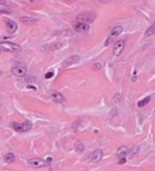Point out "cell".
<instances>
[{"label": "cell", "instance_id": "cell-4", "mask_svg": "<svg viewBox=\"0 0 155 171\" xmlns=\"http://www.w3.org/2000/svg\"><path fill=\"white\" fill-rule=\"evenodd\" d=\"M8 51V52H19L21 47L17 44L11 43V42H1L0 43V51Z\"/></svg>", "mask_w": 155, "mask_h": 171}, {"label": "cell", "instance_id": "cell-17", "mask_svg": "<svg viewBox=\"0 0 155 171\" xmlns=\"http://www.w3.org/2000/svg\"><path fill=\"white\" fill-rule=\"evenodd\" d=\"M14 161H15V155H14L13 153H8V154L4 155V161H5V163L12 164Z\"/></svg>", "mask_w": 155, "mask_h": 171}, {"label": "cell", "instance_id": "cell-24", "mask_svg": "<svg viewBox=\"0 0 155 171\" xmlns=\"http://www.w3.org/2000/svg\"><path fill=\"white\" fill-rule=\"evenodd\" d=\"M0 12H4V13H7L8 11H0Z\"/></svg>", "mask_w": 155, "mask_h": 171}, {"label": "cell", "instance_id": "cell-18", "mask_svg": "<svg viewBox=\"0 0 155 171\" xmlns=\"http://www.w3.org/2000/svg\"><path fill=\"white\" fill-rule=\"evenodd\" d=\"M150 100H151V97H150V96H148V97H145V98H143L142 100L138 101V103H137V105H138V107H143V106H145V105H147V104L149 103V102H150Z\"/></svg>", "mask_w": 155, "mask_h": 171}, {"label": "cell", "instance_id": "cell-14", "mask_svg": "<svg viewBox=\"0 0 155 171\" xmlns=\"http://www.w3.org/2000/svg\"><path fill=\"white\" fill-rule=\"evenodd\" d=\"M129 150L130 148H128V147H120V148L117 150V155L118 156H120V157H126L128 156V154H129Z\"/></svg>", "mask_w": 155, "mask_h": 171}, {"label": "cell", "instance_id": "cell-15", "mask_svg": "<svg viewBox=\"0 0 155 171\" xmlns=\"http://www.w3.org/2000/svg\"><path fill=\"white\" fill-rule=\"evenodd\" d=\"M139 152V147L138 146H133L132 148L130 149L129 150V154H128V157H130V158H132V157H134L137 153Z\"/></svg>", "mask_w": 155, "mask_h": 171}, {"label": "cell", "instance_id": "cell-12", "mask_svg": "<svg viewBox=\"0 0 155 171\" xmlns=\"http://www.w3.org/2000/svg\"><path fill=\"white\" fill-rule=\"evenodd\" d=\"M51 99H52L54 102H56V103H63V102L65 101L64 96L59 92H53L52 94H51Z\"/></svg>", "mask_w": 155, "mask_h": 171}, {"label": "cell", "instance_id": "cell-16", "mask_svg": "<svg viewBox=\"0 0 155 171\" xmlns=\"http://www.w3.org/2000/svg\"><path fill=\"white\" fill-rule=\"evenodd\" d=\"M74 149H76V151L78 152V153H83L84 150H85V147H84V145H83L81 142H76V144H74Z\"/></svg>", "mask_w": 155, "mask_h": 171}, {"label": "cell", "instance_id": "cell-11", "mask_svg": "<svg viewBox=\"0 0 155 171\" xmlns=\"http://www.w3.org/2000/svg\"><path fill=\"white\" fill-rule=\"evenodd\" d=\"M73 29L76 30V31H78V32L84 33V32H87L89 30V26L87 23H78V21H76V23L73 25Z\"/></svg>", "mask_w": 155, "mask_h": 171}, {"label": "cell", "instance_id": "cell-19", "mask_svg": "<svg viewBox=\"0 0 155 171\" xmlns=\"http://www.w3.org/2000/svg\"><path fill=\"white\" fill-rule=\"evenodd\" d=\"M153 34H155V23H153L151 27H149L145 32V36H150V35H153Z\"/></svg>", "mask_w": 155, "mask_h": 171}, {"label": "cell", "instance_id": "cell-1", "mask_svg": "<svg viewBox=\"0 0 155 171\" xmlns=\"http://www.w3.org/2000/svg\"><path fill=\"white\" fill-rule=\"evenodd\" d=\"M122 30H123V28H122L121 26H116L114 27V29L111 31V33L109 34V36H107V38L105 40V43H104V46H109L111 44H114V42H115L117 38L119 37V35L122 33Z\"/></svg>", "mask_w": 155, "mask_h": 171}, {"label": "cell", "instance_id": "cell-23", "mask_svg": "<svg viewBox=\"0 0 155 171\" xmlns=\"http://www.w3.org/2000/svg\"><path fill=\"white\" fill-rule=\"evenodd\" d=\"M31 1H33V2H35V1H40V0H31Z\"/></svg>", "mask_w": 155, "mask_h": 171}, {"label": "cell", "instance_id": "cell-2", "mask_svg": "<svg viewBox=\"0 0 155 171\" xmlns=\"http://www.w3.org/2000/svg\"><path fill=\"white\" fill-rule=\"evenodd\" d=\"M11 127L13 130H15L16 132H28L30 131L33 124H32V122L29 121V120H25L23 123H17V122H12L11 123Z\"/></svg>", "mask_w": 155, "mask_h": 171}, {"label": "cell", "instance_id": "cell-21", "mask_svg": "<svg viewBox=\"0 0 155 171\" xmlns=\"http://www.w3.org/2000/svg\"><path fill=\"white\" fill-rule=\"evenodd\" d=\"M92 67L96 70H100L101 69V64H100V63H95V64L92 65Z\"/></svg>", "mask_w": 155, "mask_h": 171}, {"label": "cell", "instance_id": "cell-27", "mask_svg": "<svg viewBox=\"0 0 155 171\" xmlns=\"http://www.w3.org/2000/svg\"><path fill=\"white\" fill-rule=\"evenodd\" d=\"M100 1H103V0H100Z\"/></svg>", "mask_w": 155, "mask_h": 171}, {"label": "cell", "instance_id": "cell-20", "mask_svg": "<svg viewBox=\"0 0 155 171\" xmlns=\"http://www.w3.org/2000/svg\"><path fill=\"white\" fill-rule=\"evenodd\" d=\"M53 76H54V73H53V71H49V73H47L46 75H45V78H46V79H50V78H52Z\"/></svg>", "mask_w": 155, "mask_h": 171}, {"label": "cell", "instance_id": "cell-10", "mask_svg": "<svg viewBox=\"0 0 155 171\" xmlns=\"http://www.w3.org/2000/svg\"><path fill=\"white\" fill-rule=\"evenodd\" d=\"M4 23L7 25V29L9 33H14L16 32L17 30V23L12 19H9V18H5L4 19Z\"/></svg>", "mask_w": 155, "mask_h": 171}, {"label": "cell", "instance_id": "cell-25", "mask_svg": "<svg viewBox=\"0 0 155 171\" xmlns=\"http://www.w3.org/2000/svg\"><path fill=\"white\" fill-rule=\"evenodd\" d=\"M1 75H2V71H1V70H0V76H1Z\"/></svg>", "mask_w": 155, "mask_h": 171}, {"label": "cell", "instance_id": "cell-26", "mask_svg": "<svg viewBox=\"0 0 155 171\" xmlns=\"http://www.w3.org/2000/svg\"><path fill=\"white\" fill-rule=\"evenodd\" d=\"M152 1H154V2H155V0H152Z\"/></svg>", "mask_w": 155, "mask_h": 171}, {"label": "cell", "instance_id": "cell-13", "mask_svg": "<svg viewBox=\"0 0 155 171\" xmlns=\"http://www.w3.org/2000/svg\"><path fill=\"white\" fill-rule=\"evenodd\" d=\"M20 21L25 25H34V23H37L36 18H33V17H29V16H23L20 17Z\"/></svg>", "mask_w": 155, "mask_h": 171}, {"label": "cell", "instance_id": "cell-3", "mask_svg": "<svg viewBox=\"0 0 155 171\" xmlns=\"http://www.w3.org/2000/svg\"><path fill=\"white\" fill-rule=\"evenodd\" d=\"M96 18V14L94 13V12H83V13L79 14L78 16H76V20H78V23H92L94 20Z\"/></svg>", "mask_w": 155, "mask_h": 171}, {"label": "cell", "instance_id": "cell-6", "mask_svg": "<svg viewBox=\"0 0 155 171\" xmlns=\"http://www.w3.org/2000/svg\"><path fill=\"white\" fill-rule=\"evenodd\" d=\"M124 46H126V40H120L118 42H116L114 47H113V54L115 56H119L124 49Z\"/></svg>", "mask_w": 155, "mask_h": 171}, {"label": "cell", "instance_id": "cell-8", "mask_svg": "<svg viewBox=\"0 0 155 171\" xmlns=\"http://www.w3.org/2000/svg\"><path fill=\"white\" fill-rule=\"evenodd\" d=\"M102 157H103V151L100 150V149H97L94 152H91L89 159H90L91 163H99L102 159Z\"/></svg>", "mask_w": 155, "mask_h": 171}, {"label": "cell", "instance_id": "cell-9", "mask_svg": "<svg viewBox=\"0 0 155 171\" xmlns=\"http://www.w3.org/2000/svg\"><path fill=\"white\" fill-rule=\"evenodd\" d=\"M79 61H80V56H78V55L69 56V57H67V59L64 61L62 66H63V67H69V66L73 65V64H76Z\"/></svg>", "mask_w": 155, "mask_h": 171}, {"label": "cell", "instance_id": "cell-5", "mask_svg": "<svg viewBox=\"0 0 155 171\" xmlns=\"http://www.w3.org/2000/svg\"><path fill=\"white\" fill-rule=\"evenodd\" d=\"M12 73L16 77H23L27 73V67L23 63L16 62L12 66Z\"/></svg>", "mask_w": 155, "mask_h": 171}, {"label": "cell", "instance_id": "cell-22", "mask_svg": "<svg viewBox=\"0 0 155 171\" xmlns=\"http://www.w3.org/2000/svg\"><path fill=\"white\" fill-rule=\"evenodd\" d=\"M126 163V157H121L120 161H119V164H124Z\"/></svg>", "mask_w": 155, "mask_h": 171}, {"label": "cell", "instance_id": "cell-7", "mask_svg": "<svg viewBox=\"0 0 155 171\" xmlns=\"http://www.w3.org/2000/svg\"><path fill=\"white\" fill-rule=\"evenodd\" d=\"M29 165L31 167L33 168H42V167H45L47 166V163L46 161H44L42 158H32V159H29Z\"/></svg>", "mask_w": 155, "mask_h": 171}]
</instances>
